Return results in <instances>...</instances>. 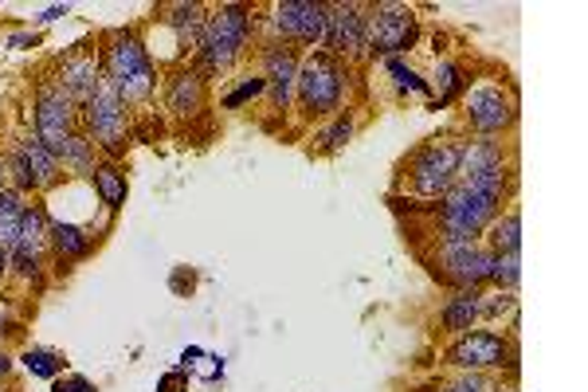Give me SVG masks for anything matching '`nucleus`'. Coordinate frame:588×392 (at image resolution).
Wrapping results in <instances>:
<instances>
[{
    "label": "nucleus",
    "mask_w": 588,
    "mask_h": 392,
    "mask_svg": "<svg viewBox=\"0 0 588 392\" xmlns=\"http://www.w3.org/2000/svg\"><path fill=\"white\" fill-rule=\"evenodd\" d=\"M55 392H95V384L87 377H67V381H55Z\"/></svg>",
    "instance_id": "72a5a7b5"
},
{
    "label": "nucleus",
    "mask_w": 588,
    "mask_h": 392,
    "mask_svg": "<svg viewBox=\"0 0 588 392\" xmlns=\"http://www.w3.org/2000/svg\"><path fill=\"white\" fill-rule=\"evenodd\" d=\"M482 248L490 255H510V251H522V213L510 208V213H499L494 220L487 224V232H482Z\"/></svg>",
    "instance_id": "6ab92c4d"
},
{
    "label": "nucleus",
    "mask_w": 588,
    "mask_h": 392,
    "mask_svg": "<svg viewBox=\"0 0 588 392\" xmlns=\"http://www.w3.org/2000/svg\"><path fill=\"white\" fill-rule=\"evenodd\" d=\"M326 52L334 59H353L366 52V9L361 4H334L326 20Z\"/></svg>",
    "instance_id": "ddd939ff"
},
{
    "label": "nucleus",
    "mask_w": 588,
    "mask_h": 392,
    "mask_svg": "<svg viewBox=\"0 0 588 392\" xmlns=\"http://www.w3.org/2000/svg\"><path fill=\"white\" fill-rule=\"evenodd\" d=\"M4 181H9V161L0 157V193H4Z\"/></svg>",
    "instance_id": "4c0bfd02"
},
{
    "label": "nucleus",
    "mask_w": 588,
    "mask_h": 392,
    "mask_svg": "<svg viewBox=\"0 0 588 392\" xmlns=\"http://www.w3.org/2000/svg\"><path fill=\"white\" fill-rule=\"evenodd\" d=\"M251 40V9L248 4H224L205 20V36L196 44V72L220 75L228 72Z\"/></svg>",
    "instance_id": "7ed1b4c3"
},
{
    "label": "nucleus",
    "mask_w": 588,
    "mask_h": 392,
    "mask_svg": "<svg viewBox=\"0 0 588 392\" xmlns=\"http://www.w3.org/2000/svg\"><path fill=\"white\" fill-rule=\"evenodd\" d=\"M4 271H9V251L0 248V279H4Z\"/></svg>",
    "instance_id": "58836bf2"
},
{
    "label": "nucleus",
    "mask_w": 588,
    "mask_h": 392,
    "mask_svg": "<svg viewBox=\"0 0 588 392\" xmlns=\"http://www.w3.org/2000/svg\"><path fill=\"white\" fill-rule=\"evenodd\" d=\"M464 118L479 138H502L518 122V98L507 83L482 79L467 83L464 90Z\"/></svg>",
    "instance_id": "423d86ee"
},
{
    "label": "nucleus",
    "mask_w": 588,
    "mask_h": 392,
    "mask_svg": "<svg viewBox=\"0 0 588 392\" xmlns=\"http://www.w3.org/2000/svg\"><path fill=\"white\" fill-rule=\"evenodd\" d=\"M490 251L479 240L471 243H439L436 251V275L451 283L455 291H482L490 279Z\"/></svg>",
    "instance_id": "9d476101"
},
{
    "label": "nucleus",
    "mask_w": 588,
    "mask_h": 392,
    "mask_svg": "<svg viewBox=\"0 0 588 392\" xmlns=\"http://www.w3.org/2000/svg\"><path fill=\"white\" fill-rule=\"evenodd\" d=\"M510 188H514V165L499 161L490 170L455 177V185L439 196L436 236L439 243H471L487 232V224L502 213Z\"/></svg>",
    "instance_id": "f257e3e1"
},
{
    "label": "nucleus",
    "mask_w": 588,
    "mask_h": 392,
    "mask_svg": "<svg viewBox=\"0 0 588 392\" xmlns=\"http://www.w3.org/2000/svg\"><path fill=\"white\" fill-rule=\"evenodd\" d=\"M24 366L32 377H44V381H55L63 373V357L52 353V349H28L24 353Z\"/></svg>",
    "instance_id": "bb28decb"
},
{
    "label": "nucleus",
    "mask_w": 588,
    "mask_h": 392,
    "mask_svg": "<svg viewBox=\"0 0 588 392\" xmlns=\"http://www.w3.org/2000/svg\"><path fill=\"white\" fill-rule=\"evenodd\" d=\"M459 157H464V142L455 138H432L424 142L409 161H404V181L424 200H439L459 177Z\"/></svg>",
    "instance_id": "39448f33"
},
{
    "label": "nucleus",
    "mask_w": 588,
    "mask_h": 392,
    "mask_svg": "<svg viewBox=\"0 0 588 392\" xmlns=\"http://www.w3.org/2000/svg\"><path fill=\"white\" fill-rule=\"evenodd\" d=\"M326 20H330V4H314V0H283L271 12V24L283 36V44H326Z\"/></svg>",
    "instance_id": "9b49d317"
},
{
    "label": "nucleus",
    "mask_w": 588,
    "mask_h": 392,
    "mask_svg": "<svg viewBox=\"0 0 588 392\" xmlns=\"http://www.w3.org/2000/svg\"><path fill=\"white\" fill-rule=\"evenodd\" d=\"M98 59H102V79L118 90L126 107L150 102L157 90V67H153L150 47L138 32H110Z\"/></svg>",
    "instance_id": "f03ea898"
},
{
    "label": "nucleus",
    "mask_w": 588,
    "mask_h": 392,
    "mask_svg": "<svg viewBox=\"0 0 588 392\" xmlns=\"http://www.w3.org/2000/svg\"><path fill=\"white\" fill-rule=\"evenodd\" d=\"M161 20L173 28L177 52H196V44H200V36H205V20H208L200 4H173Z\"/></svg>",
    "instance_id": "a211bd4d"
},
{
    "label": "nucleus",
    "mask_w": 588,
    "mask_h": 392,
    "mask_svg": "<svg viewBox=\"0 0 588 392\" xmlns=\"http://www.w3.org/2000/svg\"><path fill=\"white\" fill-rule=\"evenodd\" d=\"M447 366L464 369V373L510 369V377H518V349L514 341L494 330H467L447 346Z\"/></svg>",
    "instance_id": "6e6552de"
},
{
    "label": "nucleus",
    "mask_w": 588,
    "mask_h": 392,
    "mask_svg": "<svg viewBox=\"0 0 588 392\" xmlns=\"http://www.w3.org/2000/svg\"><path fill=\"white\" fill-rule=\"evenodd\" d=\"M420 40V20L404 4H373L366 9V52L396 59Z\"/></svg>",
    "instance_id": "1a4fd4ad"
},
{
    "label": "nucleus",
    "mask_w": 588,
    "mask_h": 392,
    "mask_svg": "<svg viewBox=\"0 0 588 392\" xmlns=\"http://www.w3.org/2000/svg\"><path fill=\"white\" fill-rule=\"evenodd\" d=\"M75 122H79V110L67 95H63L59 83H44L36 95V138L47 150L59 157L63 142L75 134Z\"/></svg>",
    "instance_id": "f8f14e48"
},
{
    "label": "nucleus",
    "mask_w": 588,
    "mask_h": 392,
    "mask_svg": "<svg viewBox=\"0 0 588 392\" xmlns=\"http://www.w3.org/2000/svg\"><path fill=\"white\" fill-rule=\"evenodd\" d=\"M353 138V115H338V122L326 130V138H322V150L326 153H334V150H341V145Z\"/></svg>",
    "instance_id": "c85d7f7f"
},
{
    "label": "nucleus",
    "mask_w": 588,
    "mask_h": 392,
    "mask_svg": "<svg viewBox=\"0 0 588 392\" xmlns=\"http://www.w3.org/2000/svg\"><path fill=\"white\" fill-rule=\"evenodd\" d=\"M55 83H59L63 95L72 98L75 107H83V102L98 90V83H102V59H98L95 52L67 55L63 67H59V75H55Z\"/></svg>",
    "instance_id": "2eb2a0df"
},
{
    "label": "nucleus",
    "mask_w": 588,
    "mask_h": 392,
    "mask_svg": "<svg viewBox=\"0 0 588 392\" xmlns=\"http://www.w3.org/2000/svg\"><path fill=\"white\" fill-rule=\"evenodd\" d=\"M294 90H298V102L311 118L338 115L349 95V63L334 59L330 52H311L298 67Z\"/></svg>",
    "instance_id": "20e7f679"
},
{
    "label": "nucleus",
    "mask_w": 588,
    "mask_h": 392,
    "mask_svg": "<svg viewBox=\"0 0 588 392\" xmlns=\"http://www.w3.org/2000/svg\"><path fill=\"white\" fill-rule=\"evenodd\" d=\"M436 79H439V98L432 102V107H447L455 95H464L467 90V79H464V67H455V63H439V72H436Z\"/></svg>",
    "instance_id": "a878e982"
},
{
    "label": "nucleus",
    "mask_w": 588,
    "mask_h": 392,
    "mask_svg": "<svg viewBox=\"0 0 588 392\" xmlns=\"http://www.w3.org/2000/svg\"><path fill=\"white\" fill-rule=\"evenodd\" d=\"M263 90H268V83H263V79H248V83H240V87H236L232 95L224 98V107L236 110V107H243L248 98H259V95H263Z\"/></svg>",
    "instance_id": "2f4dec72"
},
{
    "label": "nucleus",
    "mask_w": 588,
    "mask_h": 392,
    "mask_svg": "<svg viewBox=\"0 0 588 392\" xmlns=\"http://www.w3.org/2000/svg\"><path fill=\"white\" fill-rule=\"evenodd\" d=\"M9 373H12V357H9V353H0V381H4Z\"/></svg>",
    "instance_id": "c9c22d12"
},
{
    "label": "nucleus",
    "mask_w": 588,
    "mask_h": 392,
    "mask_svg": "<svg viewBox=\"0 0 588 392\" xmlns=\"http://www.w3.org/2000/svg\"><path fill=\"white\" fill-rule=\"evenodd\" d=\"M90 181H95L98 200H102V205H107L110 213H118V208L126 205V193H130V185H126V173L118 170L115 161H107V165H95Z\"/></svg>",
    "instance_id": "4be33fe9"
},
{
    "label": "nucleus",
    "mask_w": 588,
    "mask_h": 392,
    "mask_svg": "<svg viewBox=\"0 0 588 392\" xmlns=\"http://www.w3.org/2000/svg\"><path fill=\"white\" fill-rule=\"evenodd\" d=\"M479 311H482V291H455L444 311H439V326L451 334H467L475 330Z\"/></svg>",
    "instance_id": "aec40b11"
},
{
    "label": "nucleus",
    "mask_w": 588,
    "mask_h": 392,
    "mask_svg": "<svg viewBox=\"0 0 588 392\" xmlns=\"http://www.w3.org/2000/svg\"><path fill=\"white\" fill-rule=\"evenodd\" d=\"M165 107L181 118L196 115V110L205 107V75L196 72V67H185V72L173 75L170 87H165Z\"/></svg>",
    "instance_id": "f3484780"
},
{
    "label": "nucleus",
    "mask_w": 588,
    "mask_h": 392,
    "mask_svg": "<svg viewBox=\"0 0 588 392\" xmlns=\"http://www.w3.org/2000/svg\"><path fill=\"white\" fill-rule=\"evenodd\" d=\"M59 17H67V9H47L40 20H44V24H52V20H59Z\"/></svg>",
    "instance_id": "e433bc0d"
},
{
    "label": "nucleus",
    "mask_w": 588,
    "mask_h": 392,
    "mask_svg": "<svg viewBox=\"0 0 588 392\" xmlns=\"http://www.w3.org/2000/svg\"><path fill=\"white\" fill-rule=\"evenodd\" d=\"M83 126H87L90 142L98 150H107L110 157H122L126 145H130V115H126V102L107 79L98 83L95 95L83 102Z\"/></svg>",
    "instance_id": "0eeeda50"
},
{
    "label": "nucleus",
    "mask_w": 588,
    "mask_h": 392,
    "mask_svg": "<svg viewBox=\"0 0 588 392\" xmlns=\"http://www.w3.org/2000/svg\"><path fill=\"white\" fill-rule=\"evenodd\" d=\"M490 286H499V291H518L522 283V251H510V255H494L490 259Z\"/></svg>",
    "instance_id": "393cba45"
},
{
    "label": "nucleus",
    "mask_w": 588,
    "mask_h": 392,
    "mask_svg": "<svg viewBox=\"0 0 588 392\" xmlns=\"http://www.w3.org/2000/svg\"><path fill=\"white\" fill-rule=\"evenodd\" d=\"M20 157H24L28 165V181H32V193H44V188H52L55 181H59V157H55L52 150H47L44 142H40L36 134H28L24 142L17 145Z\"/></svg>",
    "instance_id": "dca6fc26"
},
{
    "label": "nucleus",
    "mask_w": 588,
    "mask_h": 392,
    "mask_svg": "<svg viewBox=\"0 0 588 392\" xmlns=\"http://www.w3.org/2000/svg\"><path fill=\"white\" fill-rule=\"evenodd\" d=\"M9 170H12V181H17L20 193H32V181H28V165H24V157H20V150H12Z\"/></svg>",
    "instance_id": "473e14b6"
},
{
    "label": "nucleus",
    "mask_w": 588,
    "mask_h": 392,
    "mask_svg": "<svg viewBox=\"0 0 588 392\" xmlns=\"http://www.w3.org/2000/svg\"><path fill=\"white\" fill-rule=\"evenodd\" d=\"M439 392H494V381L487 373H464L455 377L451 384H444Z\"/></svg>",
    "instance_id": "7c9ffc66"
},
{
    "label": "nucleus",
    "mask_w": 588,
    "mask_h": 392,
    "mask_svg": "<svg viewBox=\"0 0 588 392\" xmlns=\"http://www.w3.org/2000/svg\"><path fill=\"white\" fill-rule=\"evenodd\" d=\"M514 311H518V291H494V294H482L479 318H502V314H514Z\"/></svg>",
    "instance_id": "cd10ccee"
},
{
    "label": "nucleus",
    "mask_w": 588,
    "mask_h": 392,
    "mask_svg": "<svg viewBox=\"0 0 588 392\" xmlns=\"http://www.w3.org/2000/svg\"><path fill=\"white\" fill-rule=\"evenodd\" d=\"M298 67H303V59H298V52H294L291 44H268L263 47V83L271 87V102H275V110H286L294 98V83H298Z\"/></svg>",
    "instance_id": "4468645a"
},
{
    "label": "nucleus",
    "mask_w": 588,
    "mask_h": 392,
    "mask_svg": "<svg viewBox=\"0 0 588 392\" xmlns=\"http://www.w3.org/2000/svg\"><path fill=\"white\" fill-rule=\"evenodd\" d=\"M52 248H55V255H59V263H67V259H83L90 251V236L83 232V228H75V224L55 220L52 224Z\"/></svg>",
    "instance_id": "b1692460"
},
{
    "label": "nucleus",
    "mask_w": 588,
    "mask_h": 392,
    "mask_svg": "<svg viewBox=\"0 0 588 392\" xmlns=\"http://www.w3.org/2000/svg\"><path fill=\"white\" fill-rule=\"evenodd\" d=\"M494 392H518L514 384H494Z\"/></svg>",
    "instance_id": "ea45409f"
},
{
    "label": "nucleus",
    "mask_w": 588,
    "mask_h": 392,
    "mask_svg": "<svg viewBox=\"0 0 588 392\" xmlns=\"http://www.w3.org/2000/svg\"><path fill=\"white\" fill-rule=\"evenodd\" d=\"M20 220H24V193L20 188H4L0 193V248L17 251V240H20Z\"/></svg>",
    "instance_id": "412c9836"
},
{
    "label": "nucleus",
    "mask_w": 588,
    "mask_h": 392,
    "mask_svg": "<svg viewBox=\"0 0 588 392\" xmlns=\"http://www.w3.org/2000/svg\"><path fill=\"white\" fill-rule=\"evenodd\" d=\"M389 72H392V79H396V87L401 90H416V95H428V83L420 79L412 67H404L401 59H389Z\"/></svg>",
    "instance_id": "c756f323"
},
{
    "label": "nucleus",
    "mask_w": 588,
    "mask_h": 392,
    "mask_svg": "<svg viewBox=\"0 0 588 392\" xmlns=\"http://www.w3.org/2000/svg\"><path fill=\"white\" fill-rule=\"evenodd\" d=\"M40 40L36 36H12V47H36Z\"/></svg>",
    "instance_id": "f704fd0d"
},
{
    "label": "nucleus",
    "mask_w": 588,
    "mask_h": 392,
    "mask_svg": "<svg viewBox=\"0 0 588 392\" xmlns=\"http://www.w3.org/2000/svg\"><path fill=\"white\" fill-rule=\"evenodd\" d=\"M59 165L67 173H75V177H90V173H95V142H90L87 134H79V130H75V134L63 142Z\"/></svg>",
    "instance_id": "5701e85b"
}]
</instances>
